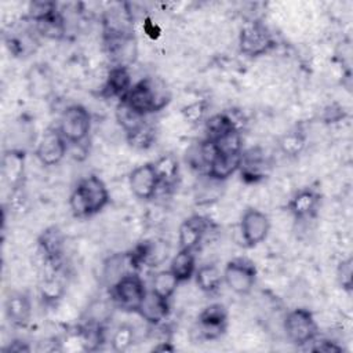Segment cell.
Wrapping results in <instances>:
<instances>
[{
  "label": "cell",
  "instance_id": "cell-17",
  "mask_svg": "<svg viewBox=\"0 0 353 353\" xmlns=\"http://www.w3.org/2000/svg\"><path fill=\"white\" fill-rule=\"evenodd\" d=\"M131 87V74L125 65H114L109 69L103 84V92L108 97L123 99Z\"/></svg>",
  "mask_w": 353,
  "mask_h": 353
},
{
  "label": "cell",
  "instance_id": "cell-13",
  "mask_svg": "<svg viewBox=\"0 0 353 353\" xmlns=\"http://www.w3.org/2000/svg\"><path fill=\"white\" fill-rule=\"evenodd\" d=\"M269 165L270 164L263 152L258 148H252L241 153L239 172L245 183H256L268 175Z\"/></svg>",
  "mask_w": 353,
  "mask_h": 353
},
{
  "label": "cell",
  "instance_id": "cell-21",
  "mask_svg": "<svg viewBox=\"0 0 353 353\" xmlns=\"http://www.w3.org/2000/svg\"><path fill=\"white\" fill-rule=\"evenodd\" d=\"M160 186L174 188L179 178V163L174 154H163L153 163Z\"/></svg>",
  "mask_w": 353,
  "mask_h": 353
},
{
  "label": "cell",
  "instance_id": "cell-23",
  "mask_svg": "<svg viewBox=\"0 0 353 353\" xmlns=\"http://www.w3.org/2000/svg\"><path fill=\"white\" fill-rule=\"evenodd\" d=\"M280 152L287 157H298L306 146V135L301 128H292L284 132L277 141Z\"/></svg>",
  "mask_w": 353,
  "mask_h": 353
},
{
  "label": "cell",
  "instance_id": "cell-16",
  "mask_svg": "<svg viewBox=\"0 0 353 353\" xmlns=\"http://www.w3.org/2000/svg\"><path fill=\"white\" fill-rule=\"evenodd\" d=\"M320 204V194L313 188H303L298 190L288 201V211L296 219L302 221L316 214Z\"/></svg>",
  "mask_w": 353,
  "mask_h": 353
},
{
  "label": "cell",
  "instance_id": "cell-34",
  "mask_svg": "<svg viewBox=\"0 0 353 353\" xmlns=\"http://www.w3.org/2000/svg\"><path fill=\"white\" fill-rule=\"evenodd\" d=\"M312 350L313 352H323V353H339V352H342V347L339 345H336L335 342H332V341L324 339V341L317 342V345L313 346Z\"/></svg>",
  "mask_w": 353,
  "mask_h": 353
},
{
  "label": "cell",
  "instance_id": "cell-6",
  "mask_svg": "<svg viewBox=\"0 0 353 353\" xmlns=\"http://www.w3.org/2000/svg\"><path fill=\"white\" fill-rule=\"evenodd\" d=\"M276 46V40L272 32L259 21H254L247 23L239 36V47L240 51L245 57L256 58L268 54Z\"/></svg>",
  "mask_w": 353,
  "mask_h": 353
},
{
  "label": "cell",
  "instance_id": "cell-11",
  "mask_svg": "<svg viewBox=\"0 0 353 353\" xmlns=\"http://www.w3.org/2000/svg\"><path fill=\"white\" fill-rule=\"evenodd\" d=\"M128 185L132 194L139 200H150L154 197L160 182L154 171L153 163H146L135 167L128 176Z\"/></svg>",
  "mask_w": 353,
  "mask_h": 353
},
{
  "label": "cell",
  "instance_id": "cell-29",
  "mask_svg": "<svg viewBox=\"0 0 353 353\" xmlns=\"http://www.w3.org/2000/svg\"><path fill=\"white\" fill-rule=\"evenodd\" d=\"M116 120L120 124V127L124 130V132H130L145 123V116H141L135 110H132L127 103L123 101L119 102L116 108Z\"/></svg>",
  "mask_w": 353,
  "mask_h": 353
},
{
  "label": "cell",
  "instance_id": "cell-24",
  "mask_svg": "<svg viewBox=\"0 0 353 353\" xmlns=\"http://www.w3.org/2000/svg\"><path fill=\"white\" fill-rule=\"evenodd\" d=\"M34 25L41 36L51 40H59L65 34V21L58 10L34 21Z\"/></svg>",
  "mask_w": 353,
  "mask_h": 353
},
{
  "label": "cell",
  "instance_id": "cell-3",
  "mask_svg": "<svg viewBox=\"0 0 353 353\" xmlns=\"http://www.w3.org/2000/svg\"><path fill=\"white\" fill-rule=\"evenodd\" d=\"M148 294L146 285L137 272L124 274L110 287V296L113 303L130 313H137Z\"/></svg>",
  "mask_w": 353,
  "mask_h": 353
},
{
  "label": "cell",
  "instance_id": "cell-36",
  "mask_svg": "<svg viewBox=\"0 0 353 353\" xmlns=\"http://www.w3.org/2000/svg\"><path fill=\"white\" fill-rule=\"evenodd\" d=\"M153 350H156V352H163V350L172 352V350H174V346L168 345V342H165V341H161V342H159V345H157V346H154V347H153Z\"/></svg>",
  "mask_w": 353,
  "mask_h": 353
},
{
  "label": "cell",
  "instance_id": "cell-15",
  "mask_svg": "<svg viewBox=\"0 0 353 353\" xmlns=\"http://www.w3.org/2000/svg\"><path fill=\"white\" fill-rule=\"evenodd\" d=\"M4 313L10 324L22 328L32 317L30 298L23 292H11L4 302Z\"/></svg>",
  "mask_w": 353,
  "mask_h": 353
},
{
  "label": "cell",
  "instance_id": "cell-28",
  "mask_svg": "<svg viewBox=\"0 0 353 353\" xmlns=\"http://www.w3.org/2000/svg\"><path fill=\"white\" fill-rule=\"evenodd\" d=\"M205 130H207V138L214 139L230 130H240V128L230 114L216 113V114H212L205 121Z\"/></svg>",
  "mask_w": 353,
  "mask_h": 353
},
{
  "label": "cell",
  "instance_id": "cell-22",
  "mask_svg": "<svg viewBox=\"0 0 353 353\" xmlns=\"http://www.w3.org/2000/svg\"><path fill=\"white\" fill-rule=\"evenodd\" d=\"M194 279L199 290L210 295L215 294L219 290L221 284L223 283L222 272L214 263H207L196 269Z\"/></svg>",
  "mask_w": 353,
  "mask_h": 353
},
{
  "label": "cell",
  "instance_id": "cell-7",
  "mask_svg": "<svg viewBox=\"0 0 353 353\" xmlns=\"http://www.w3.org/2000/svg\"><path fill=\"white\" fill-rule=\"evenodd\" d=\"M222 276L230 291L237 295H247L256 281V268L247 258H234L226 263Z\"/></svg>",
  "mask_w": 353,
  "mask_h": 353
},
{
  "label": "cell",
  "instance_id": "cell-20",
  "mask_svg": "<svg viewBox=\"0 0 353 353\" xmlns=\"http://www.w3.org/2000/svg\"><path fill=\"white\" fill-rule=\"evenodd\" d=\"M194 251L190 250H178V252L172 256L170 263L171 273L181 283L189 281L196 273V258Z\"/></svg>",
  "mask_w": 353,
  "mask_h": 353
},
{
  "label": "cell",
  "instance_id": "cell-2",
  "mask_svg": "<svg viewBox=\"0 0 353 353\" xmlns=\"http://www.w3.org/2000/svg\"><path fill=\"white\" fill-rule=\"evenodd\" d=\"M120 101L146 117L150 113L161 110L170 102V92L160 79L145 77L132 84L130 91Z\"/></svg>",
  "mask_w": 353,
  "mask_h": 353
},
{
  "label": "cell",
  "instance_id": "cell-26",
  "mask_svg": "<svg viewBox=\"0 0 353 353\" xmlns=\"http://www.w3.org/2000/svg\"><path fill=\"white\" fill-rule=\"evenodd\" d=\"M211 141H212L218 154H240V153H243V139H241L240 130H230Z\"/></svg>",
  "mask_w": 353,
  "mask_h": 353
},
{
  "label": "cell",
  "instance_id": "cell-32",
  "mask_svg": "<svg viewBox=\"0 0 353 353\" xmlns=\"http://www.w3.org/2000/svg\"><path fill=\"white\" fill-rule=\"evenodd\" d=\"M57 11V4L52 1H32L28 8L29 18L34 22L51 12Z\"/></svg>",
  "mask_w": 353,
  "mask_h": 353
},
{
  "label": "cell",
  "instance_id": "cell-10",
  "mask_svg": "<svg viewBox=\"0 0 353 353\" xmlns=\"http://www.w3.org/2000/svg\"><path fill=\"white\" fill-rule=\"evenodd\" d=\"M228 309L222 303H210L199 314V332L204 339L219 338L228 328Z\"/></svg>",
  "mask_w": 353,
  "mask_h": 353
},
{
  "label": "cell",
  "instance_id": "cell-9",
  "mask_svg": "<svg viewBox=\"0 0 353 353\" xmlns=\"http://www.w3.org/2000/svg\"><path fill=\"white\" fill-rule=\"evenodd\" d=\"M68 152V142L62 137L58 128H48L41 135L40 141L37 142L34 154L37 160L46 165H57L62 161Z\"/></svg>",
  "mask_w": 353,
  "mask_h": 353
},
{
  "label": "cell",
  "instance_id": "cell-8",
  "mask_svg": "<svg viewBox=\"0 0 353 353\" xmlns=\"http://www.w3.org/2000/svg\"><path fill=\"white\" fill-rule=\"evenodd\" d=\"M270 221L268 215L256 208H247L240 219V233L247 247L261 244L269 234Z\"/></svg>",
  "mask_w": 353,
  "mask_h": 353
},
{
  "label": "cell",
  "instance_id": "cell-30",
  "mask_svg": "<svg viewBox=\"0 0 353 353\" xmlns=\"http://www.w3.org/2000/svg\"><path fill=\"white\" fill-rule=\"evenodd\" d=\"M135 342V330L130 324H120L114 328L110 339L112 349L114 352H125Z\"/></svg>",
  "mask_w": 353,
  "mask_h": 353
},
{
  "label": "cell",
  "instance_id": "cell-31",
  "mask_svg": "<svg viewBox=\"0 0 353 353\" xmlns=\"http://www.w3.org/2000/svg\"><path fill=\"white\" fill-rule=\"evenodd\" d=\"M208 110V102L205 99L194 101L181 109V114L189 124H197L204 120Z\"/></svg>",
  "mask_w": 353,
  "mask_h": 353
},
{
  "label": "cell",
  "instance_id": "cell-27",
  "mask_svg": "<svg viewBox=\"0 0 353 353\" xmlns=\"http://www.w3.org/2000/svg\"><path fill=\"white\" fill-rule=\"evenodd\" d=\"M125 138H127V142L130 143V146H132L134 149L145 150L153 145V142L156 139V130L152 124L145 121L135 130L127 132Z\"/></svg>",
  "mask_w": 353,
  "mask_h": 353
},
{
  "label": "cell",
  "instance_id": "cell-33",
  "mask_svg": "<svg viewBox=\"0 0 353 353\" xmlns=\"http://www.w3.org/2000/svg\"><path fill=\"white\" fill-rule=\"evenodd\" d=\"M338 280L345 290L352 287V258H347L339 263L338 268Z\"/></svg>",
  "mask_w": 353,
  "mask_h": 353
},
{
  "label": "cell",
  "instance_id": "cell-19",
  "mask_svg": "<svg viewBox=\"0 0 353 353\" xmlns=\"http://www.w3.org/2000/svg\"><path fill=\"white\" fill-rule=\"evenodd\" d=\"M241 160L240 154H216L215 159L207 167V174L218 181L225 182L234 172L239 171Z\"/></svg>",
  "mask_w": 353,
  "mask_h": 353
},
{
  "label": "cell",
  "instance_id": "cell-12",
  "mask_svg": "<svg viewBox=\"0 0 353 353\" xmlns=\"http://www.w3.org/2000/svg\"><path fill=\"white\" fill-rule=\"evenodd\" d=\"M210 230V221L203 215H192L186 218L178 230L179 250L194 251L204 240Z\"/></svg>",
  "mask_w": 353,
  "mask_h": 353
},
{
  "label": "cell",
  "instance_id": "cell-35",
  "mask_svg": "<svg viewBox=\"0 0 353 353\" xmlns=\"http://www.w3.org/2000/svg\"><path fill=\"white\" fill-rule=\"evenodd\" d=\"M4 352L8 353H22V352H30V347L23 341H14L7 347H4Z\"/></svg>",
  "mask_w": 353,
  "mask_h": 353
},
{
  "label": "cell",
  "instance_id": "cell-5",
  "mask_svg": "<svg viewBox=\"0 0 353 353\" xmlns=\"http://www.w3.org/2000/svg\"><path fill=\"white\" fill-rule=\"evenodd\" d=\"M57 128L68 143L80 145L90 134L91 114L81 105H70L62 112Z\"/></svg>",
  "mask_w": 353,
  "mask_h": 353
},
{
  "label": "cell",
  "instance_id": "cell-14",
  "mask_svg": "<svg viewBox=\"0 0 353 353\" xmlns=\"http://www.w3.org/2000/svg\"><path fill=\"white\" fill-rule=\"evenodd\" d=\"M1 172L11 190L22 188L25 176V152L19 149L6 150L1 159Z\"/></svg>",
  "mask_w": 353,
  "mask_h": 353
},
{
  "label": "cell",
  "instance_id": "cell-1",
  "mask_svg": "<svg viewBox=\"0 0 353 353\" xmlns=\"http://www.w3.org/2000/svg\"><path fill=\"white\" fill-rule=\"evenodd\" d=\"M109 200V192L103 181L97 175H88L76 183L69 197V207L74 216L88 218L101 212Z\"/></svg>",
  "mask_w": 353,
  "mask_h": 353
},
{
  "label": "cell",
  "instance_id": "cell-18",
  "mask_svg": "<svg viewBox=\"0 0 353 353\" xmlns=\"http://www.w3.org/2000/svg\"><path fill=\"white\" fill-rule=\"evenodd\" d=\"M137 313L150 325H159L170 313V302L161 299L154 292L148 291Z\"/></svg>",
  "mask_w": 353,
  "mask_h": 353
},
{
  "label": "cell",
  "instance_id": "cell-4",
  "mask_svg": "<svg viewBox=\"0 0 353 353\" xmlns=\"http://www.w3.org/2000/svg\"><path fill=\"white\" fill-rule=\"evenodd\" d=\"M283 327L287 339L295 346H303L313 342L319 332L313 313L305 307H296L288 312Z\"/></svg>",
  "mask_w": 353,
  "mask_h": 353
},
{
  "label": "cell",
  "instance_id": "cell-25",
  "mask_svg": "<svg viewBox=\"0 0 353 353\" xmlns=\"http://www.w3.org/2000/svg\"><path fill=\"white\" fill-rule=\"evenodd\" d=\"M179 285V281L176 277L171 273L170 269L167 270H160L152 277V287L150 291L154 292L157 296H160L164 301H168L172 298L175 294L176 288Z\"/></svg>",
  "mask_w": 353,
  "mask_h": 353
}]
</instances>
